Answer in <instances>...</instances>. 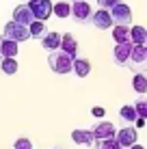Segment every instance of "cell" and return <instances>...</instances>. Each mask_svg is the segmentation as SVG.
Wrapping results in <instances>:
<instances>
[{
    "mask_svg": "<svg viewBox=\"0 0 147 149\" xmlns=\"http://www.w3.org/2000/svg\"><path fill=\"white\" fill-rule=\"evenodd\" d=\"M48 65L54 74H69L74 71V56H69L65 50H54V52H48Z\"/></svg>",
    "mask_w": 147,
    "mask_h": 149,
    "instance_id": "obj_1",
    "label": "cell"
},
{
    "mask_svg": "<svg viewBox=\"0 0 147 149\" xmlns=\"http://www.w3.org/2000/svg\"><path fill=\"white\" fill-rule=\"evenodd\" d=\"M33 35H30V28L24 26V24L15 22V19H11V22H7V26H4L2 30V39H11V41H28Z\"/></svg>",
    "mask_w": 147,
    "mask_h": 149,
    "instance_id": "obj_2",
    "label": "cell"
},
{
    "mask_svg": "<svg viewBox=\"0 0 147 149\" xmlns=\"http://www.w3.org/2000/svg\"><path fill=\"white\" fill-rule=\"evenodd\" d=\"M128 67L134 74H145L147 71V45H134L132 48V56H130Z\"/></svg>",
    "mask_w": 147,
    "mask_h": 149,
    "instance_id": "obj_3",
    "label": "cell"
},
{
    "mask_svg": "<svg viewBox=\"0 0 147 149\" xmlns=\"http://www.w3.org/2000/svg\"><path fill=\"white\" fill-rule=\"evenodd\" d=\"M28 7L35 19H41V22H45L50 15H54V4L50 0H28Z\"/></svg>",
    "mask_w": 147,
    "mask_h": 149,
    "instance_id": "obj_4",
    "label": "cell"
},
{
    "mask_svg": "<svg viewBox=\"0 0 147 149\" xmlns=\"http://www.w3.org/2000/svg\"><path fill=\"white\" fill-rule=\"evenodd\" d=\"M132 48H134L132 41H125V43H115V50H113V61H115V65H119V67H128L130 56H132Z\"/></svg>",
    "mask_w": 147,
    "mask_h": 149,
    "instance_id": "obj_5",
    "label": "cell"
},
{
    "mask_svg": "<svg viewBox=\"0 0 147 149\" xmlns=\"http://www.w3.org/2000/svg\"><path fill=\"white\" fill-rule=\"evenodd\" d=\"M110 15H113L115 24H123V26H130L132 24V9L128 7L125 2H119L110 9Z\"/></svg>",
    "mask_w": 147,
    "mask_h": 149,
    "instance_id": "obj_6",
    "label": "cell"
},
{
    "mask_svg": "<svg viewBox=\"0 0 147 149\" xmlns=\"http://www.w3.org/2000/svg\"><path fill=\"white\" fill-rule=\"evenodd\" d=\"M91 24H93L95 28H100V30H108V28L115 26L113 15H110L108 9H98V11L91 15Z\"/></svg>",
    "mask_w": 147,
    "mask_h": 149,
    "instance_id": "obj_7",
    "label": "cell"
},
{
    "mask_svg": "<svg viewBox=\"0 0 147 149\" xmlns=\"http://www.w3.org/2000/svg\"><path fill=\"white\" fill-rule=\"evenodd\" d=\"M93 11H91V4L87 0H78V2H72V17L76 22H89Z\"/></svg>",
    "mask_w": 147,
    "mask_h": 149,
    "instance_id": "obj_8",
    "label": "cell"
},
{
    "mask_svg": "<svg viewBox=\"0 0 147 149\" xmlns=\"http://www.w3.org/2000/svg\"><path fill=\"white\" fill-rule=\"evenodd\" d=\"M136 138H139V132H136L134 125H128V127H121L117 132V141L123 149H130L132 145H136Z\"/></svg>",
    "mask_w": 147,
    "mask_h": 149,
    "instance_id": "obj_9",
    "label": "cell"
},
{
    "mask_svg": "<svg viewBox=\"0 0 147 149\" xmlns=\"http://www.w3.org/2000/svg\"><path fill=\"white\" fill-rule=\"evenodd\" d=\"M91 130H93V134H95V141H104V138L117 136V130H115V125L110 121H98Z\"/></svg>",
    "mask_w": 147,
    "mask_h": 149,
    "instance_id": "obj_10",
    "label": "cell"
},
{
    "mask_svg": "<svg viewBox=\"0 0 147 149\" xmlns=\"http://www.w3.org/2000/svg\"><path fill=\"white\" fill-rule=\"evenodd\" d=\"M13 19L20 22V24H24V26H30V24L35 22V15H33L28 4H17V7L13 9Z\"/></svg>",
    "mask_w": 147,
    "mask_h": 149,
    "instance_id": "obj_11",
    "label": "cell"
},
{
    "mask_svg": "<svg viewBox=\"0 0 147 149\" xmlns=\"http://www.w3.org/2000/svg\"><path fill=\"white\" fill-rule=\"evenodd\" d=\"M72 138L76 145H84V147H93L95 145V134L93 130H74Z\"/></svg>",
    "mask_w": 147,
    "mask_h": 149,
    "instance_id": "obj_12",
    "label": "cell"
},
{
    "mask_svg": "<svg viewBox=\"0 0 147 149\" xmlns=\"http://www.w3.org/2000/svg\"><path fill=\"white\" fill-rule=\"evenodd\" d=\"M61 39H63V35H59V33H48V35H43V37H41L43 50H45V52H54V50H59V48H61Z\"/></svg>",
    "mask_w": 147,
    "mask_h": 149,
    "instance_id": "obj_13",
    "label": "cell"
},
{
    "mask_svg": "<svg viewBox=\"0 0 147 149\" xmlns=\"http://www.w3.org/2000/svg\"><path fill=\"white\" fill-rule=\"evenodd\" d=\"M61 50H65L69 56H74V58H76V54H78V41L74 39L72 33H65L63 35V39H61Z\"/></svg>",
    "mask_w": 147,
    "mask_h": 149,
    "instance_id": "obj_14",
    "label": "cell"
},
{
    "mask_svg": "<svg viewBox=\"0 0 147 149\" xmlns=\"http://www.w3.org/2000/svg\"><path fill=\"white\" fill-rule=\"evenodd\" d=\"M89 71H91L89 58H78V56H76V58H74V74L78 76V78H87Z\"/></svg>",
    "mask_w": 147,
    "mask_h": 149,
    "instance_id": "obj_15",
    "label": "cell"
},
{
    "mask_svg": "<svg viewBox=\"0 0 147 149\" xmlns=\"http://www.w3.org/2000/svg\"><path fill=\"white\" fill-rule=\"evenodd\" d=\"M130 41L134 45H143L147 41V28L145 26H130Z\"/></svg>",
    "mask_w": 147,
    "mask_h": 149,
    "instance_id": "obj_16",
    "label": "cell"
},
{
    "mask_svg": "<svg viewBox=\"0 0 147 149\" xmlns=\"http://www.w3.org/2000/svg\"><path fill=\"white\" fill-rule=\"evenodd\" d=\"M113 39H115V43H125V41H130V26L115 24L113 26Z\"/></svg>",
    "mask_w": 147,
    "mask_h": 149,
    "instance_id": "obj_17",
    "label": "cell"
},
{
    "mask_svg": "<svg viewBox=\"0 0 147 149\" xmlns=\"http://www.w3.org/2000/svg\"><path fill=\"white\" fill-rule=\"evenodd\" d=\"M0 71L7 76H13L17 71V61L13 56H0Z\"/></svg>",
    "mask_w": 147,
    "mask_h": 149,
    "instance_id": "obj_18",
    "label": "cell"
},
{
    "mask_svg": "<svg viewBox=\"0 0 147 149\" xmlns=\"http://www.w3.org/2000/svg\"><path fill=\"white\" fill-rule=\"evenodd\" d=\"M119 117H121V121H125V123H134L136 119H139V115H136L134 104H125V106H121Z\"/></svg>",
    "mask_w": 147,
    "mask_h": 149,
    "instance_id": "obj_19",
    "label": "cell"
},
{
    "mask_svg": "<svg viewBox=\"0 0 147 149\" xmlns=\"http://www.w3.org/2000/svg\"><path fill=\"white\" fill-rule=\"evenodd\" d=\"M132 89H134L139 95H145V93H147V76H145V74H134V78H132Z\"/></svg>",
    "mask_w": 147,
    "mask_h": 149,
    "instance_id": "obj_20",
    "label": "cell"
},
{
    "mask_svg": "<svg viewBox=\"0 0 147 149\" xmlns=\"http://www.w3.org/2000/svg\"><path fill=\"white\" fill-rule=\"evenodd\" d=\"M17 54V41L11 39H2V45H0V56H13Z\"/></svg>",
    "mask_w": 147,
    "mask_h": 149,
    "instance_id": "obj_21",
    "label": "cell"
},
{
    "mask_svg": "<svg viewBox=\"0 0 147 149\" xmlns=\"http://www.w3.org/2000/svg\"><path fill=\"white\" fill-rule=\"evenodd\" d=\"M54 15L61 19L72 17V4L69 2H54Z\"/></svg>",
    "mask_w": 147,
    "mask_h": 149,
    "instance_id": "obj_22",
    "label": "cell"
},
{
    "mask_svg": "<svg viewBox=\"0 0 147 149\" xmlns=\"http://www.w3.org/2000/svg\"><path fill=\"white\" fill-rule=\"evenodd\" d=\"M95 149H123L119 145V141H117V136H113V138H104V141H95Z\"/></svg>",
    "mask_w": 147,
    "mask_h": 149,
    "instance_id": "obj_23",
    "label": "cell"
},
{
    "mask_svg": "<svg viewBox=\"0 0 147 149\" xmlns=\"http://www.w3.org/2000/svg\"><path fill=\"white\" fill-rule=\"evenodd\" d=\"M28 28H30V35H33V37H37V39H41L43 35H45V24L41 22V19H35Z\"/></svg>",
    "mask_w": 147,
    "mask_h": 149,
    "instance_id": "obj_24",
    "label": "cell"
},
{
    "mask_svg": "<svg viewBox=\"0 0 147 149\" xmlns=\"http://www.w3.org/2000/svg\"><path fill=\"white\" fill-rule=\"evenodd\" d=\"M134 108H136V115H139V117L147 119V100H145V97H141V100L134 102Z\"/></svg>",
    "mask_w": 147,
    "mask_h": 149,
    "instance_id": "obj_25",
    "label": "cell"
},
{
    "mask_svg": "<svg viewBox=\"0 0 147 149\" xmlns=\"http://www.w3.org/2000/svg\"><path fill=\"white\" fill-rule=\"evenodd\" d=\"M13 149H33V143H30V138H26V136H20V138H15Z\"/></svg>",
    "mask_w": 147,
    "mask_h": 149,
    "instance_id": "obj_26",
    "label": "cell"
},
{
    "mask_svg": "<svg viewBox=\"0 0 147 149\" xmlns=\"http://www.w3.org/2000/svg\"><path fill=\"white\" fill-rule=\"evenodd\" d=\"M119 2H123V0H98V7L100 9H108V11H110V9H113L115 4H119Z\"/></svg>",
    "mask_w": 147,
    "mask_h": 149,
    "instance_id": "obj_27",
    "label": "cell"
},
{
    "mask_svg": "<svg viewBox=\"0 0 147 149\" xmlns=\"http://www.w3.org/2000/svg\"><path fill=\"white\" fill-rule=\"evenodd\" d=\"M91 115H93V117H104L106 110L102 108V106H95V108H91Z\"/></svg>",
    "mask_w": 147,
    "mask_h": 149,
    "instance_id": "obj_28",
    "label": "cell"
},
{
    "mask_svg": "<svg viewBox=\"0 0 147 149\" xmlns=\"http://www.w3.org/2000/svg\"><path fill=\"white\" fill-rule=\"evenodd\" d=\"M134 123H136V125H134V127H143V125H145V123H147V119H143V117H139V119H136Z\"/></svg>",
    "mask_w": 147,
    "mask_h": 149,
    "instance_id": "obj_29",
    "label": "cell"
},
{
    "mask_svg": "<svg viewBox=\"0 0 147 149\" xmlns=\"http://www.w3.org/2000/svg\"><path fill=\"white\" fill-rule=\"evenodd\" d=\"M130 149H145V147H143V145H139V143H136V145H132Z\"/></svg>",
    "mask_w": 147,
    "mask_h": 149,
    "instance_id": "obj_30",
    "label": "cell"
},
{
    "mask_svg": "<svg viewBox=\"0 0 147 149\" xmlns=\"http://www.w3.org/2000/svg\"><path fill=\"white\" fill-rule=\"evenodd\" d=\"M72 2H78V0H72Z\"/></svg>",
    "mask_w": 147,
    "mask_h": 149,
    "instance_id": "obj_31",
    "label": "cell"
},
{
    "mask_svg": "<svg viewBox=\"0 0 147 149\" xmlns=\"http://www.w3.org/2000/svg\"><path fill=\"white\" fill-rule=\"evenodd\" d=\"M0 45H2V39H0Z\"/></svg>",
    "mask_w": 147,
    "mask_h": 149,
    "instance_id": "obj_32",
    "label": "cell"
},
{
    "mask_svg": "<svg viewBox=\"0 0 147 149\" xmlns=\"http://www.w3.org/2000/svg\"><path fill=\"white\" fill-rule=\"evenodd\" d=\"M145 45H147V41H145Z\"/></svg>",
    "mask_w": 147,
    "mask_h": 149,
    "instance_id": "obj_33",
    "label": "cell"
}]
</instances>
